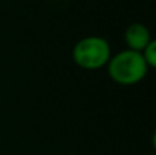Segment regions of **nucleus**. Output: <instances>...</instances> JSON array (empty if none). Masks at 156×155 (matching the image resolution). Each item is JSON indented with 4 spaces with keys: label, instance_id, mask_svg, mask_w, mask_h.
Masks as SVG:
<instances>
[{
    "label": "nucleus",
    "instance_id": "f257e3e1",
    "mask_svg": "<svg viewBox=\"0 0 156 155\" xmlns=\"http://www.w3.org/2000/svg\"><path fill=\"white\" fill-rule=\"evenodd\" d=\"M105 69L108 77L114 82L123 87H130L141 82L149 71L141 52L127 48L111 55Z\"/></svg>",
    "mask_w": 156,
    "mask_h": 155
},
{
    "label": "nucleus",
    "instance_id": "7ed1b4c3",
    "mask_svg": "<svg viewBox=\"0 0 156 155\" xmlns=\"http://www.w3.org/2000/svg\"><path fill=\"white\" fill-rule=\"evenodd\" d=\"M123 40L127 49L141 52L154 38L151 30L141 22H133L126 27L123 33Z\"/></svg>",
    "mask_w": 156,
    "mask_h": 155
},
{
    "label": "nucleus",
    "instance_id": "20e7f679",
    "mask_svg": "<svg viewBox=\"0 0 156 155\" xmlns=\"http://www.w3.org/2000/svg\"><path fill=\"white\" fill-rule=\"evenodd\" d=\"M141 55H143L144 60H145L147 66L149 69L156 67V40L155 38L141 51Z\"/></svg>",
    "mask_w": 156,
    "mask_h": 155
},
{
    "label": "nucleus",
    "instance_id": "f03ea898",
    "mask_svg": "<svg viewBox=\"0 0 156 155\" xmlns=\"http://www.w3.org/2000/svg\"><path fill=\"white\" fill-rule=\"evenodd\" d=\"M73 60L80 69L96 71L104 69L112 51L111 45L101 36H86L78 40L73 47Z\"/></svg>",
    "mask_w": 156,
    "mask_h": 155
}]
</instances>
